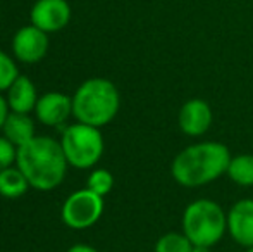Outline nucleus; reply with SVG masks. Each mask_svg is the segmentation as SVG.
Masks as SVG:
<instances>
[{"label":"nucleus","mask_w":253,"mask_h":252,"mask_svg":"<svg viewBox=\"0 0 253 252\" xmlns=\"http://www.w3.org/2000/svg\"><path fill=\"white\" fill-rule=\"evenodd\" d=\"M67 164L62 145L52 137L38 135L17 147L16 166L35 190L57 189L66 178Z\"/></svg>","instance_id":"nucleus-1"},{"label":"nucleus","mask_w":253,"mask_h":252,"mask_svg":"<svg viewBox=\"0 0 253 252\" xmlns=\"http://www.w3.org/2000/svg\"><path fill=\"white\" fill-rule=\"evenodd\" d=\"M229 149L219 142H202L181 151L174 157L170 173L179 185L197 189L213 182L227 171Z\"/></svg>","instance_id":"nucleus-2"},{"label":"nucleus","mask_w":253,"mask_h":252,"mask_svg":"<svg viewBox=\"0 0 253 252\" xmlns=\"http://www.w3.org/2000/svg\"><path fill=\"white\" fill-rule=\"evenodd\" d=\"M121 95L117 87L105 78H90L73 95V116L80 123L102 128L117 116Z\"/></svg>","instance_id":"nucleus-3"},{"label":"nucleus","mask_w":253,"mask_h":252,"mask_svg":"<svg viewBox=\"0 0 253 252\" xmlns=\"http://www.w3.org/2000/svg\"><path fill=\"white\" fill-rule=\"evenodd\" d=\"M227 232V214L217 202L198 199L183 212V233L193 246L213 247Z\"/></svg>","instance_id":"nucleus-4"},{"label":"nucleus","mask_w":253,"mask_h":252,"mask_svg":"<svg viewBox=\"0 0 253 252\" xmlns=\"http://www.w3.org/2000/svg\"><path fill=\"white\" fill-rule=\"evenodd\" d=\"M60 145L71 166L90 169L100 161L103 154V135L97 126L78 121L64 130Z\"/></svg>","instance_id":"nucleus-5"},{"label":"nucleus","mask_w":253,"mask_h":252,"mask_svg":"<svg viewBox=\"0 0 253 252\" xmlns=\"http://www.w3.org/2000/svg\"><path fill=\"white\" fill-rule=\"evenodd\" d=\"M102 212L103 197L86 187L66 199L62 205V221L73 230H86L100 219Z\"/></svg>","instance_id":"nucleus-6"},{"label":"nucleus","mask_w":253,"mask_h":252,"mask_svg":"<svg viewBox=\"0 0 253 252\" xmlns=\"http://www.w3.org/2000/svg\"><path fill=\"white\" fill-rule=\"evenodd\" d=\"M50 40L43 30L28 24L16 31L12 38V54L24 64H37L47 55Z\"/></svg>","instance_id":"nucleus-7"},{"label":"nucleus","mask_w":253,"mask_h":252,"mask_svg":"<svg viewBox=\"0 0 253 252\" xmlns=\"http://www.w3.org/2000/svg\"><path fill=\"white\" fill-rule=\"evenodd\" d=\"M30 21L45 33H57L71 21V5L67 0H37L31 7Z\"/></svg>","instance_id":"nucleus-8"},{"label":"nucleus","mask_w":253,"mask_h":252,"mask_svg":"<svg viewBox=\"0 0 253 252\" xmlns=\"http://www.w3.org/2000/svg\"><path fill=\"white\" fill-rule=\"evenodd\" d=\"M38 121L45 126H60L73 116V97L60 92H48L38 97L35 107Z\"/></svg>","instance_id":"nucleus-9"},{"label":"nucleus","mask_w":253,"mask_h":252,"mask_svg":"<svg viewBox=\"0 0 253 252\" xmlns=\"http://www.w3.org/2000/svg\"><path fill=\"white\" fill-rule=\"evenodd\" d=\"M177 125L188 137H200L207 133L212 125V109L203 99H191L181 107Z\"/></svg>","instance_id":"nucleus-10"},{"label":"nucleus","mask_w":253,"mask_h":252,"mask_svg":"<svg viewBox=\"0 0 253 252\" xmlns=\"http://www.w3.org/2000/svg\"><path fill=\"white\" fill-rule=\"evenodd\" d=\"M227 232L236 244L253 247V199L233 204L227 212Z\"/></svg>","instance_id":"nucleus-11"},{"label":"nucleus","mask_w":253,"mask_h":252,"mask_svg":"<svg viewBox=\"0 0 253 252\" xmlns=\"http://www.w3.org/2000/svg\"><path fill=\"white\" fill-rule=\"evenodd\" d=\"M7 104L9 109L14 112H24V114H30L31 111H35L38 102V94L35 83L28 76H19L16 78L10 88L7 90Z\"/></svg>","instance_id":"nucleus-12"},{"label":"nucleus","mask_w":253,"mask_h":252,"mask_svg":"<svg viewBox=\"0 0 253 252\" xmlns=\"http://www.w3.org/2000/svg\"><path fill=\"white\" fill-rule=\"evenodd\" d=\"M2 135L7 140L12 142L16 147H19V145L30 142L33 137H37L35 135V121L24 112L10 111L2 126Z\"/></svg>","instance_id":"nucleus-13"},{"label":"nucleus","mask_w":253,"mask_h":252,"mask_svg":"<svg viewBox=\"0 0 253 252\" xmlns=\"http://www.w3.org/2000/svg\"><path fill=\"white\" fill-rule=\"evenodd\" d=\"M30 189L26 176L21 173V169L9 166L0 171V195L7 199H17L24 195Z\"/></svg>","instance_id":"nucleus-14"},{"label":"nucleus","mask_w":253,"mask_h":252,"mask_svg":"<svg viewBox=\"0 0 253 252\" xmlns=\"http://www.w3.org/2000/svg\"><path fill=\"white\" fill-rule=\"evenodd\" d=\"M226 173L236 185L253 187V155L240 154L231 157Z\"/></svg>","instance_id":"nucleus-15"},{"label":"nucleus","mask_w":253,"mask_h":252,"mask_svg":"<svg viewBox=\"0 0 253 252\" xmlns=\"http://www.w3.org/2000/svg\"><path fill=\"white\" fill-rule=\"evenodd\" d=\"M193 244L184 233L170 232L162 235L155 244V252H191Z\"/></svg>","instance_id":"nucleus-16"},{"label":"nucleus","mask_w":253,"mask_h":252,"mask_svg":"<svg viewBox=\"0 0 253 252\" xmlns=\"http://www.w3.org/2000/svg\"><path fill=\"white\" fill-rule=\"evenodd\" d=\"M86 187L90 190H93L95 194L105 197V195L114 189L112 173L107 171V169H95V171H91L90 176H88Z\"/></svg>","instance_id":"nucleus-17"},{"label":"nucleus","mask_w":253,"mask_h":252,"mask_svg":"<svg viewBox=\"0 0 253 252\" xmlns=\"http://www.w3.org/2000/svg\"><path fill=\"white\" fill-rule=\"evenodd\" d=\"M19 76V71L14 59L3 50H0V92H7L10 85Z\"/></svg>","instance_id":"nucleus-18"},{"label":"nucleus","mask_w":253,"mask_h":252,"mask_svg":"<svg viewBox=\"0 0 253 252\" xmlns=\"http://www.w3.org/2000/svg\"><path fill=\"white\" fill-rule=\"evenodd\" d=\"M17 157V147L5 137H0V171L16 162Z\"/></svg>","instance_id":"nucleus-19"},{"label":"nucleus","mask_w":253,"mask_h":252,"mask_svg":"<svg viewBox=\"0 0 253 252\" xmlns=\"http://www.w3.org/2000/svg\"><path fill=\"white\" fill-rule=\"evenodd\" d=\"M9 112H10V109H9V104H7V99L3 97L2 92H0V131H2V126H3V123H5Z\"/></svg>","instance_id":"nucleus-20"},{"label":"nucleus","mask_w":253,"mask_h":252,"mask_svg":"<svg viewBox=\"0 0 253 252\" xmlns=\"http://www.w3.org/2000/svg\"><path fill=\"white\" fill-rule=\"evenodd\" d=\"M67 252H98L95 247L91 246H84V244H76V246H73Z\"/></svg>","instance_id":"nucleus-21"},{"label":"nucleus","mask_w":253,"mask_h":252,"mask_svg":"<svg viewBox=\"0 0 253 252\" xmlns=\"http://www.w3.org/2000/svg\"><path fill=\"white\" fill-rule=\"evenodd\" d=\"M191 252H210V247L207 246H193V251Z\"/></svg>","instance_id":"nucleus-22"},{"label":"nucleus","mask_w":253,"mask_h":252,"mask_svg":"<svg viewBox=\"0 0 253 252\" xmlns=\"http://www.w3.org/2000/svg\"><path fill=\"white\" fill-rule=\"evenodd\" d=\"M245 252H253V247H247V251Z\"/></svg>","instance_id":"nucleus-23"}]
</instances>
